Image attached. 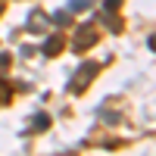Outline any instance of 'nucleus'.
I'll use <instances>...</instances> for the list:
<instances>
[{
    "label": "nucleus",
    "instance_id": "obj_1",
    "mask_svg": "<svg viewBox=\"0 0 156 156\" xmlns=\"http://www.w3.org/2000/svg\"><path fill=\"white\" fill-rule=\"evenodd\" d=\"M97 75V62H81V66H78L75 69V75H72V90H75V94H81V90L90 84V78H94Z\"/></svg>",
    "mask_w": 156,
    "mask_h": 156
},
{
    "label": "nucleus",
    "instance_id": "obj_2",
    "mask_svg": "<svg viewBox=\"0 0 156 156\" xmlns=\"http://www.w3.org/2000/svg\"><path fill=\"white\" fill-rule=\"evenodd\" d=\"M97 41V31H94V25H78V34H75V50H87L90 44Z\"/></svg>",
    "mask_w": 156,
    "mask_h": 156
},
{
    "label": "nucleus",
    "instance_id": "obj_3",
    "mask_svg": "<svg viewBox=\"0 0 156 156\" xmlns=\"http://www.w3.org/2000/svg\"><path fill=\"white\" fill-rule=\"evenodd\" d=\"M47 16H44V12L41 9H31V16H28V22H25V31H31V34H41L44 28H47Z\"/></svg>",
    "mask_w": 156,
    "mask_h": 156
},
{
    "label": "nucleus",
    "instance_id": "obj_4",
    "mask_svg": "<svg viewBox=\"0 0 156 156\" xmlns=\"http://www.w3.org/2000/svg\"><path fill=\"white\" fill-rule=\"evenodd\" d=\"M59 50H62V37H59V34H53V37H47V41H44L41 53H47V56H56Z\"/></svg>",
    "mask_w": 156,
    "mask_h": 156
},
{
    "label": "nucleus",
    "instance_id": "obj_5",
    "mask_svg": "<svg viewBox=\"0 0 156 156\" xmlns=\"http://www.w3.org/2000/svg\"><path fill=\"white\" fill-rule=\"evenodd\" d=\"M44 128H50V115H44V112H37L34 119H31V131H44Z\"/></svg>",
    "mask_w": 156,
    "mask_h": 156
},
{
    "label": "nucleus",
    "instance_id": "obj_6",
    "mask_svg": "<svg viewBox=\"0 0 156 156\" xmlns=\"http://www.w3.org/2000/svg\"><path fill=\"white\" fill-rule=\"evenodd\" d=\"M90 9V0H69V12H84Z\"/></svg>",
    "mask_w": 156,
    "mask_h": 156
},
{
    "label": "nucleus",
    "instance_id": "obj_7",
    "mask_svg": "<svg viewBox=\"0 0 156 156\" xmlns=\"http://www.w3.org/2000/svg\"><path fill=\"white\" fill-rule=\"evenodd\" d=\"M69 19H72V12H69V9H59V12H53V22H56V25H69Z\"/></svg>",
    "mask_w": 156,
    "mask_h": 156
},
{
    "label": "nucleus",
    "instance_id": "obj_8",
    "mask_svg": "<svg viewBox=\"0 0 156 156\" xmlns=\"http://www.w3.org/2000/svg\"><path fill=\"white\" fill-rule=\"evenodd\" d=\"M122 6V0H106V3H103V12H115Z\"/></svg>",
    "mask_w": 156,
    "mask_h": 156
},
{
    "label": "nucleus",
    "instance_id": "obj_9",
    "mask_svg": "<svg viewBox=\"0 0 156 156\" xmlns=\"http://www.w3.org/2000/svg\"><path fill=\"white\" fill-rule=\"evenodd\" d=\"M3 66H9V56H6V53H0V69H3Z\"/></svg>",
    "mask_w": 156,
    "mask_h": 156
},
{
    "label": "nucleus",
    "instance_id": "obj_10",
    "mask_svg": "<svg viewBox=\"0 0 156 156\" xmlns=\"http://www.w3.org/2000/svg\"><path fill=\"white\" fill-rule=\"evenodd\" d=\"M0 12H3V6H0Z\"/></svg>",
    "mask_w": 156,
    "mask_h": 156
}]
</instances>
